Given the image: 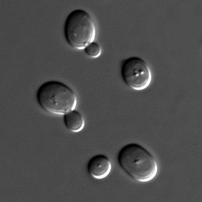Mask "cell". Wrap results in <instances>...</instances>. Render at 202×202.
I'll use <instances>...</instances> for the list:
<instances>
[{
	"instance_id": "obj_1",
	"label": "cell",
	"mask_w": 202,
	"mask_h": 202,
	"mask_svg": "<svg viewBox=\"0 0 202 202\" xmlns=\"http://www.w3.org/2000/svg\"><path fill=\"white\" fill-rule=\"evenodd\" d=\"M119 163L122 168L134 179L145 182L153 179L158 171L156 161L153 155L141 146L127 144L120 151Z\"/></svg>"
},
{
	"instance_id": "obj_2",
	"label": "cell",
	"mask_w": 202,
	"mask_h": 202,
	"mask_svg": "<svg viewBox=\"0 0 202 202\" xmlns=\"http://www.w3.org/2000/svg\"><path fill=\"white\" fill-rule=\"evenodd\" d=\"M37 102L44 111L57 115H64L75 109L77 99L70 87L60 82L51 80L42 84L37 94Z\"/></svg>"
},
{
	"instance_id": "obj_3",
	"label": "cell",
	"mask_w": 202,
	"mask_h": 202,
	"mask_svg": "<svg viewBox=\"0 0 202 202\" xmlns=\"http://www.w3.org/2000/svg\"><path fill=\"white\" fill-rule=\"evenodd\" d=\"M66 40L72 47L83 49L95 38L96 30L94 20L87 12L80 9L72 11L64 25Z\"/></svg>"
},
{
	"instance_id": "obj_4",
	"label": "cell",
	"mask_w": 202,
	"mask_h": 202,
	"mask_svg": "<svg viewBox=\"0 0 202 202\" xmlns=\"http://www.w3.org/2000/svg\"><path fill=\"white\" fill-rule=\"evenodd\" d=\"M121 73L125 83L135 90L146 88L152 81V73L148 65L138 57H132L124 60L122 65Z\"/></svg>"
},
{
	"instance_id": "obj_5",
	"label": "cell",
	"mask_w": 202,
	"mask_h": 202,
	"mask_svg": "<svg viewBox=\"0 0 202 202\" xmlns=\"http://www.w3.org/2000/svg\"><path fill=\"white\" fill-rule=\"evenodd\" d=\"M111 168L110 162L108 158L102 155L94 156L89 161L88 166L89 173L94 178L101 179L106 177Z\"/></svg>"
},
{
	"instance_id": "obj_6",
	"label": "cell",
	"mask_w": 202,
	"mask_h": 202,
	"mask_svg": "<svg viewBox=\"0 0 202 202\" xmlns=\"http://www.w3.org/2000/svg\"><path fill=\"white\" fill-rule=\"evenodd\" d=\"M63 121L66 128L73 132L81 131L85 125V121L82 114L75 109L63 115Z\"/></svg>"
},
{
	"instance_id": "obj_7",
	"label": "cell",
	"mask_w": 202,
	"mask_h": 202,
	"mask_svg": "<svg viewBox=\"0 0 202 202\" xmlns=\"http://www.w3.org/2000/svg\"><path fill=\"white\" fill-rule=\"evenodd\" d=\"M86 54L88 56L92 58L99 57L101 53V49L97 43L93 42L84 49Z\"/></svg>"
}]
</instances>
